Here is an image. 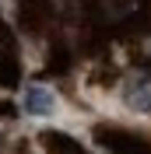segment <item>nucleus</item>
Listing matches in <instances>:
<instances>
[{
  "label": "nucleus",
  "instance_id": "nucleus-1",
  "mask_svg": "<svg viewBox=\"0 0 151 154\" xmlns=\"http://www.w3.org/2000/svg\"><path fill=\"white\" fill-rule=\"evenodd\" d=\"M25 112L28 116H53L56 112V95L46 84H28L25 88Z\"/></svg>",
  "mask_w": 151,
  "mask_h": 154
},
{
  "label": "nucleus",
  "instance_id": "nucleus-2",
  "mask_svg": "<svg viewBox=\"0 0 151 154\" xmlns=\"http://www.w3.org/2000/svg\"><path fill=\"white\" fill-rule=\"evenodd\" d=\"M123 98H127V105L133 112H151V77L148 74L133 77L130 84H127V91H123Z\"/></svg>",
  "mask_w": 151,
  "mask_h": 154
}]
</instances>
